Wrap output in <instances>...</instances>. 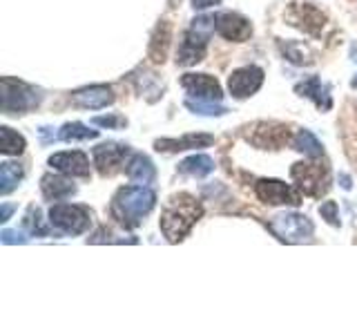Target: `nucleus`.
Instances as JSON below:
<instances>
[{"instance_id":"obj_1","label":"nucleus","mask_w":357,"mask_h":335,"mask_svg":"<svg viewBox=\"0 0 357 335\" xmlns=\"http://www.w3.org/2000/svg\"><path fill=\"white\" fill-rule=\"evenodd\" d=\"M201 215H204V208H201V204L195 197H190L185 193L174 195L161 215V230L165 234V239L172 244L181 241L192 230Z\"/></svg>"},{"instance_id":"obj_2","label":"nucleus","mask_w":357,"mask_h":335,"mask_svg":"<svg viewBox=\"0 0 357 335\" xmlns=\"http://www.w3.org/2000/svg\"><path fill=\"white\" fill-rule=\"evenodd\" d=\"M156 204L154 190L145 186H128L121 188L112 199V217H114L121 226L134 228L139 226L145 215H150Z\"/></svg>"},{"instance_id":"obj_3","label":"nucleus","mask_w":357,"mask_h":335,"mask_svg":"<svg viewBox=\"0 0 357 335\" xmlns=\"http://www.w3.org/2000/svg\"><path fill=\"white\" fill-rule=\"evenodd\" d=\"M212 29H215V18L210 16H199L192 20L190 29L183 34L181 47H178V65H195L206 56L208 38Z\"/></svg>"},{"instance_id":"obj_4","label":"nucleus","mask_w":357,"mask_h":335,"mask_svg":"<svg viewBox=\"0 0 357 335\" xmlns=\"http://www.w3.org/2000/svg\"><path fill=\"white\" fill-rule=\"evenodd\" d=\"M0 92H3V112L5 114H20V112H29L40 103L38 89L31 85L16 81V78L5 76L0 81Z\"/></svg>"},{"instance_id":"obj_5","label":"nucleus","mask_w":357,"mask_h":335,"mask_svg":"<svg viewBox=\"0 0 357 335\" xmlns=\"http://www.w3.org/2000/svg\"><path fill=\"white\" fill-rule=\"evenodd\" d=\"M290 177L295 179L297 186L310 197H321L328 190V165L308 161V163H295L290 168Z\"/></svg>"},{"instance_id":"obj_6","label":"nucleus","mask_w":357,"mask_h":335,"mask_svg":"<svg viewBox=\"0 0 357 335\" xmlns=\"http://www.w3.org/2000/svg\"><path fill=\"white\" fill-rule=\"evenodd\" d=\"M50 221L65 234H81L89 226V210L76 204H56L50 210Z\"/></svg>"},{"instance_id":"obj_7","label":"nucleus","mask_w":357,"mask_h":335,"mask_svg":"<svg viewBox=\"0 0 357 335\" xmlns=\"http://www.w3.org/2000/svg\"><path fill=\"white\" fill-rule=\"evenodd\" d=\"M245 139L261 150H277V148H284V145L290 141V128L284 126V123L259 121L248 128Z\"/></svg>"},{"instance_id":"obj_8","label":"nucleus","mask_w":357,"mask_h":335,"mask_svg":"<svg viewBox=\"0 0 357 335\" xmlns=\"http://www.w3.org/2000/svg\"><path fill=\"white\" fill-rule=\"evenodd\" d=\"M273 232L277 234L282 241H304L312 237V221L304 215H277L271 223Z\"/></svg>"},{"instance_id":"obj_9","label":"nucleus","mask_w":357,"mask_h":335,"mask_svg":"<svg viewBox=\"0 0 357 335\" xmlns=\"http://www.w3.org/2000/svg\"><path fill=\"white\" fill-rule=\"evenodd\" d=\"M255 193L261 201L266 204H273V206H299L301 204V195L293 186H288L279 179H259L255 184Z\"/></svg>"},{"instance_id":"obj_10","label":"nucleus","mask_w":357,"mask_h":335,"mask_svg":"<svg viewBox=\"0 0 357 335\" xmlns=\"http://www.w3.org/2000/svg\"><path fill=\"white\" fill-rule=\"evenodd\" d=\"M286 20L293 27H299L301 31H306V34H310V36H317V38L324 34V27L328 25L326 16H324L317 7L297 5V3H293V7L286 11Z\"/></svg>"},{"instance_id":"obj_11","label":"nucleus","mask_w":357,"mask_h":335,"mask_svg":"<svg viewBox=\"0 0 357 335\" xmlns=\"http://www.w3.org/2000/svg\"><path fill=\"white\" fill-rule=\"evenodd\" d=\"M215 29L219 31V36H223L226 40H234V43L248 40L252 34L250 22L243 16L234 14V11H219L215 16Z\"/></svg>"},{"instance_id":"obj_12","label":"nucleus","mask_w":357,"mask_h":335,"mask_svg":"<svg viewBox=\"0 0 357 335\" xmlns=\"http://www.w3.org/2000/svg\"><path fill=\"white\" fill-rule=\"evenodd\" d=\"M264 83V70L261 67H241V70L232 72L228 78V87H230V94L237 96V98H245V96H252L257 89L261 87Z\"/></svg>"},{"instance_id":"obj_13","label":"nucleus","mask_w":357,"mask_h":335,"mask_svg":"<svg viewBox=\"0 0 357 335\" xmlns=\"http://www.w3.org/2000/svg\"><path fill=\"white\" fill-rule=\"evenodd\" d=\"M130 148L119 143H103L94 148V163L100 174H114L121 170L123 161L128 159Z\"/></svg>"},{"instance_id":"obj_14","label":"nucleus","mask_w":357,"mask_h":335,"mask_svg":"<svg viewBox=\"0 0 357 335\" xmlns=\"http://www.w3.org/2000/svg\"><path fill=\"white\" fill-rule=\"evenodd\" d=\"M181 85L190 96H197L201 100H221L223 96L219 81L208 74H185L181 78Z\"/></svg>"},{"instance_id":"obj_15","label":"nucleus","mask_w":357,"mask_h":335,"mask_svg":"<svg viewBox=\"0 0 357 335\" xmlns=\"http://www.w3.org/2000/svg\"><path fill=\"white\" fill-rule=\"evenodd\" d=\"M72 103L85 110H98L107 107L109 103H114V92L107 85H92L85 89H78L72 94Z\"/></svg>"},{"instance_id":"obj_16","label":"nucleus","mask_w":357,"mask_h":335,"mask_svg":"<svg viewBox=\"0 0 357 335\" xmlns=\"http://www.w3.org/2000/svg\"><path fill=\"white\" fill-rule=\"evenodd\" d=\"M50 165L56 168L63 174H72V177H89V159L83 152H59L50 156Z\"/></svg>"},{"instance_id":"obj_17","label":"nucleus","mask_w":357,"mask_h":335,"mask_svg":"<svg viewBox=\"0 0 357 335\" xmlns=\"http://www.w3.org/2000/svg\"><path fill=\"white\" fill-rule=\"evenodd\" d=\"M212 139L210 134H188L181 139H159L154 145L159 152H178V150H192V148H206L210 145Z\"/></svg>"},{"instance_id":"obj_18","label":"nucleus","mask_w":357,"mask_h":335,"mask_svg":"<svg viewBox=\"0 0 357 335\" xmlns=\"http://www.w3.org/2000/svg\"><path fill=\"white\" fill-rule=\"evenodd\" d=\"M295 92L299 94V96H308V98H312L317 103V107H321V110H331V105H333V100H331V87L328 85H321V81L317 76H312V78H308L306 83H299L297 87H295Z\"/></svg>"},{"instance_id":"obj_19","label":"nucleus","mask_w":357,"mask_h":335,"mask_svg":"<svg viewBox=\"0 0 357 335\" xmlns=\"http://www.w3.org/2000/svg\"><path fill=\"white\" fill-rule=\"evenodd\" d=\"M126 172H128V177L132 179V181H137V184H152L154 177H156L152 161L148 159V156H143V154H134L132 156V159L128 161Z\"/></svg>"},{"instance_id":"obj_20","label":"nucleus","mask_w":357,"mask_h":335,"mask_svg":"<svg viewBox=\"0 0 357 335\" xmlns=\"http://www.w3.org/2000/svg\"><path fill=\"white\" fill-rule=\"evenodd\" d=\"M43 195L47 199H65V197H72L76 193V186L72 181H67L63 177H54V174H45L43 177Z\"/></svg>"},{"instance_id":"obj_21","label":"nucleus","mask_w":357,"mask_h":335,"mask_svg":"<svg viewBox=\"0 0 357 335\" xmlns=\"http://www.w3.org/2000/svg\"><path fill=\"white\" fill-rule=\"evenodd\" d=\"M178 170H181L183 174H192L197 179H204L215 170V161H212L208 154H195V156H188L185 161L178 163Z\"/></svg>"},{"instance_id":"obj_22","label":"nucleus","mask_w":357,"mask_h":335,"mask_svg":"<svg viewBox=\"0 0 357 335\" xmlns=\"http://www.w3.org/2000/svg\"><path fill=\"white\" fill-rule=\"evenodd\" d=\"M293 143H295V150L304 152L306 156H310V159H317V156L324 154V145L317 141L315 134L308 130H299Z\"/></svg>"},{"instance_id":"obj_23","label":"nucleus","mask_w":357,"mask_h":335,"mask_svg":"<svg viewBox=\"0 0 357 335\" xmlns=\"http://www.w3.org/2000/svg\"><path fill=\"white\" fill-rule=\"evenodd\" d=\"M22 174H25V170H22L20 163H3L0 165V193L3 195H9L11 190H14L18 186V181L22 179Z\"/></svg>"},{"instance_id":"obj_24","label":"nucleus","mask_w":357,"mask_h":335,"mask_svg":"<svg viewBox=\"0 0 357 335\" xmlns=\"http://www.w3.org/2000/svg\"><path fill=\"white\" fill-rule=\"evenodd\" d=\"M22 150H25V139H22L18 132L7 128V126L0 128V152H3V154H16L18 156Z\"/></svg>"},{"instance_id":"obj_25","label":"nucleus","mask_w":357,"mask_h":335,"mask_svg":"<svg viewBox=\"0 0 357 335\" xmlns=\"http://www.w3.org/2000/svg\"><path fill=\"white\" fill-rule=\"evenodd\" d=\"M167 43H170V27H167L165 22V29L159 25L154 31V38H152V45H150V56L154 63H163L165 59V50H167Z\"/></svg>"},{"instance_id":"obj_26","label":"nucleus","mask_w":357,"mask_h":335,"mask_svg":"<svg viewBox=\"0 0 357 335\" xmlns=\"http://www.w3.org/2000/svg\"><path fill=\"white\" fill-rule=\"evenodd\" d=\"M96 137H98V132L87 130L83 123H67L59 134V139H63V141H87V139H96Z\"/></svg>"},{"instance_id":"obj_27","label":"nucleus","mask_w":357,"mask_h":335,"mask_svg":"<svg viewBox=\"0 0 357 335\" xmlns=\"http://www.w3.org/2000/svg\"><path fill=\"white\" fill-rule=\"evenodd\" d=\"M279 47H282V52L286 54L288 61H293L297 65H310L312 63L308 50L301 43H293V40H290V43H282Z\"/></svg>"},{"instance_id":"obj_28","label":"nucleus","mask_w":357,"mask_h":335,"mask_svg":"<svg viewBox=\"0 0 357 335\" xmlns=\"http://www.w3.org/2000/svg\"><path fill=\"white\" fill-rule=\"evenodd\" d=\"M185 107L188 110H192L195 114H204V117H221V114H226V107L223 105H217L215 100H185Z\"/></svg>"},{"instance_id":"obj_29","label":"nucleus","mask_w":357,"mask_h":335,"mask_svg":"<svg viewBox=\"0 0 357 335\" xmlns=\"http://www.w3.org/2000/svg\"><path fill=\"white\" fill-rule=\"evenodd\" d=\"M27 226H29V230L33 232V234H47L50 230H47V226H43V221H40V210H36V208H31L29 210V215H27Z\"/></svg>"},{"instance_id":"obj_30","label":"nucleus","mask_w":357,"mask_h":335,"mask_svg":"<svg viewBox=\"0 0 357 335\" xmlns=\"http://www.w3.org/2000/svg\"><path fill=\"white\" fill-rule=\"evenodd\" d=\"M319 215L326 219L331 226H340V217H337V204L335 201H326L321 208H319Z\"/></svg>"},{"instance_id":"obj_31","label":"nucleus","mask_w":357,"mask_h":335,"mask_svg":"<svg viewBox=\"0 0 357 335\" xmlns=\"http://www.w3.org/2000/svg\"><path fill=\"white\" fill-rule=\"evenodd\" d=\"M94 123H96V126H103V128L119 130V128L126 126V119H123V117H96Z\"/></svg>"},{"instance_id":"obj_32","label":"nucleus","mask_w":357,"mask_h":335,"mask_svg":"<svg viewBox=\"0 0 357 335\" xmlns=\"http://www.w3.org/2000/svg\"><path fill=\"white\" fill-rule=\"evenodd\" d=\"M0 239H3V244H25L27 241L18 230H3Z\"/></svg>"},{"instance_id":"obj_33","label":"nucleus","mask_w":357,"mask_h":335,"mask_svg":"<svg viewBox=\"0 0 357 335\" xmlns=\"http://www.w3.org/2000/svg\"><path fill=\"white\" fill-rule=\"evenodd\" d=\"M219 3L221 0H192V7L195 9H208V7H215Z\"/></svg>"},{"instance_id":"obj_34","label":"nucleus","mask_w":357,"mask_h":335,"mask_svg":"<svg viewBox=\"0 0 357 335\" xmlns=\"http://www.w3.org/2000/svg\"><path fill=\"white\" fill-rule=\"evenodd\" d=\"M11 212H14V206H3V221H7L9 219V215H11Z\"/></svg>"},{"instance_id":"obj_35","label":"nucleus","mask_w":357,"mask_h":335,"mask_svg":"<svg viewBox=\"0 0 357 335\" xmlns=\"http://www.w3.org/2000/svg\"><path fill=\"white\" fill-rule=\"evenodd\" d=\"M342 186H344L346 190H349V188H351V179H349V177H346V174H342Z\"/></svg>"},{"instance_id":"obj_36","label":"nucleus","mask_w":357,"mask_h":335,"mask_svg":"<svg viewBox=\"0 0 357 335\" xmlns=\"http://www.w3.org/2000/svg\"><path fill=\"white\" fill-rule=\"evenodd\" d=\"M353 87H357V78H353V83H351Z\"/></svg>"},{"instance_id":"obj_37","label":"nucleus","mask_w":357,"mask_h":335,"mask_svg":"<svg viewBox=\"0 0 357 335\" xmlns=\"http://www.w3.org/2000/svg\"><path fill=\"white\" fill-rule=\"evenodd\" d=\"M172 3H174V0H172Z\"/></svg>"}]
</instances>
